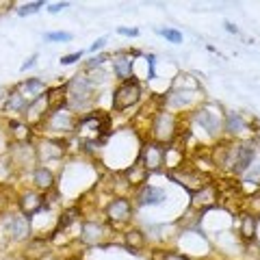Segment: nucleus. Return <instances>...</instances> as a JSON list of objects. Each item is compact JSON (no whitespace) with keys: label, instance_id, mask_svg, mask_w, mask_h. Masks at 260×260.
<instances>
[{"label":"nucleus","instance_id":"18","mask_svg":"<svg viewBox=\"0 0 260 260\" xmlns=\"http://www.w3.org/2000/svg\"><path fill=\"white\" fill-rule=\"evenodd\" d=\"M74 124H76L74 117L65 111H56L50 115V130H63V133H70V130L74 128Z\"/></svg>","mask_w":260,"mask_h":260},{"label":"nucleus","instance_id":"9","mask_svg":"<svg viewBox=\"0 0 260 260\" xmlns=\"http://www.w3.org/2000/svg\"><path fill=\"white\" fill-rule=\"evenodd\" d=\"M107 239V228L95 221L83 223V232H80V241L85 245H102V241Z\"/></svg>","mask_w":260,"mask_h":260},{"label":"nucleus","instance_id":"19","mask_svg":"<svg viewBox=\"0 0 260 260\" xmlns=\"http://www.w3.org/2000/svg\"><path fill=\"white\" fill-rule=\"evenodd\" d=\"M32 182L37 184V189L50 191L54 186V176H52V172L48 167H37L35 174H32Z\"/></svg>","mask_w":260,"mask_h":260},{"label":"nucleus","instance_id":"12","mask_svg":"<svg viewBox=\"0 0 260 260\" xmlns=\"http://www.w3.org/2000/svg\"><path fill=\"white\" fill-rule=\"evenodd\" d=\"M165 198H167L165 191L158 189V186H150V184L141 186L139 195H137V200H139L141 206H156L160 202H165Z\"/></svg>","mask_w":260,"mask_h":260},{"label":"nucleus","instance_id":"10","mask_svg":"<svg viewBox=\"0 0 260 260\" xmlns=\"http://www.w3.org/2000/svg\"><path fill=\"white\" fill-rule=\"evenodd\" d=\"M15 91H18L28 104H32L35 100L42 98V93L46 91V85H44V80H39V78H28L26 83H22Z\"/></svg>","mask_w":260,"mask_h":260},{"label":"nucleus","instance_id":"34","mask_svg":"<svg viewBox=\"0 0 260 260\" xmlns=\"http://www.w3.org/2000/svg\"><path fill=\"white\" fill-rule=\"evenodd\" d=\"M104 44H107V37H102V39H98V42L91 46V52H95V50H100V48H104Z\"/></svg>","mask_w":260,"mask_h":260},{"label":"nucleus","instance_id":"3","mask_svg":"<svg viewBox=\"0 0 260 260\" xmlns=\"http://www.w3.org/2000/svg\"><path fill=\"white\" fill-rule=\"evenodd\" d=\"M176 184H180L184 186L186 191H191V193H198L202 186H206L208 184V176L206 174H202L198 172V169H184L182 165L180 167H176V169H169V174H167Z\"/></svg>","mask_w":260,"mask_h":260},{"label":"nucleus","instance_id":"15","mask_svg":"<svg viewBox=\"0 0 260 260\" xmlns=\"http://www.w3.org/2000/svg\"><path fill=\"white\" fill-rule=\"evenodd\" d=\"M148 178H150V172L143 167L141 160H137L135 165H130L126 169V180H128L130 186H139V184H143L145 180H148Z\"/></svg>","mask_w":260,"mask_h":260},{"label":"nucleus","instance_id":"25","mask_svg":"<svg viewBox=\"0 0 260 260\" xmlns=\"http://www.w3.org/2000/svg\"><path fill=\"white\" fill-rule=\"evenodd\" d=\"M26 109H28V102L18 91H13L9 95V100H7V111H26Z\"/></svg>","mask_w":260,"mask_h":260},{"label":"nucleus","instance_id":"17","mask_svg":"<svg viewBox=\"0 0 260 260\" xmlns=\"http://www.w3.org/2000/svg\"><path fill=\"white\" fill-rule=\"evenodd\" d=\"M48 100V109H50L52 113L61 111V107H65L68 104V87H56V89H50L46 95Z\"/></svg>","mask_w":260,"mask_h":260},{"label":"nucleus","instance_id":"16","mask_svg":"<svg viewBox=\"0 0 260 260\" xmlns=\"http://www.w3.org/2000/svg\"><path fill=\"white\" fill-rule=\"evenodd\" d=\"M113 70H115L117 78L130 80V72H133V56H130V54H117V56H113Z\"/></svg>","mask_w":260,"mask_h":260},{"label":"nucleus","instance_id":"5","mask_svg":"<svg viewBox=\"0 0 260 260\" xmlns=\"http://www.w3.org/2000/svg\"><path fill=\"white\" fill-rule=\"evenodd\" d=\"M152 137L156 139V143H169L176 137V119L172 113H158L154 117L152 124Z\"/></svg>","mask_w":260,"mask_h":260},{"label":"nucleus","instance_id":"32","mask_svg":"<svg viewBox=\"0 0 260 260\" xmlns=\"http://www.w3.org/2000/svg\"><path fill=\"white\" fill-rule=\"evenodd\" d=\"M104 61H107V56H104V54H102V56H93V59L89 61V68H95V65H102Z\"/></svg>","mask_w":260,"mask_h":260},{"label":"nucleus","instance_id":"21","mask_svg":"<svg viewBox=\"0 0 260 260\" xmlns=\"http://www.w3.org/2000/svg\"><path fill=\"white\" fill-rule=\"evenodd\" d=\"M126 245L133 254H139V251L145 247V237L141 230H130L126 232Z\"/></svg>","mask_w":260,"mask_h":260},{"label":"nucleus","instance_id":"11","mask_svg":"<svg viewBox=\"0 0 260 260\" xmlns=\"http://www.w3.org/2000/svg\"><path fill=\"white\" fill-rule=\"evenodd\" d=\"M44 208V198L39 193H24L22 198H20V210H22V215L24 217H32L35 213H39V210Z\"/></svg>","mask_w":260,"mask_h":260},{"label":"nucleus","instance_id":"30","mask_svg":"<svg viewBox=\"0 0 260 260\" xmlns=\"http://www.w3.org/2000/svg\"><path fill=\"white\" fill-rule=\"evenodd\" d=\"M80 56H83V52H74V54H68V56H61V65H72L76 63Z\"/></svg>","mask_w":260,"mask_h":260},{"label":"nucleus","instance_id":"38","mask_svg":"<svg viewBox=\"0 0 260 260\" xmlns=\"http://www.w3.org/2000/svg\"><path fill=\"white\" fill-rule=\"evenodd\" d=\"M3 208H5V200L0 198V213H3Z\"/></svg>","mask_w":260,"mask_h":260},{"label":"nucleus","instance_id":"26","mask_svg":"<svg viewBox=\"0 0 260 260\" xmlns=\"http://www.w3.org/2000/svg\"><path fill=\"white\" fill-rule=\"evenodd\" d=\"M9 128H11V135H13L18 141L28 139V135H30V133H28V126H26V124H22V121H11Z\"/></svg>","mask_w":260,"mask_h":260},{"label":"nucleus","instance_id":"24","mask_svg":"<svg viewBox=\"0 0 260 260\" xmlns=\"http://www.w3.org/2000/svg\"><path fill=\"white\" fill-rule=\"evenodd\" d=\"M44 145H46V152H42V156L44 158H56V156H61V154H65V143H61V141H44Z\"/></svg>","mask_w":260,"mask_h":260},{"label":"nucleus","instance_id":"35","mask_svg":"<svg viewBox=\"0 0 260 260\" xmlns=\"http://www.w3.org/2000/svg\"><path fill=\"white\" fill-rule=\"evenodd\" d=\"M121 35H130V37H135V35H139V30L137 28H119Z\"/></svg>","mask_w":260,"mask_h":260},{"label":"nucleus","instance_id":"8","mask_svg":"<svg viewBox=\"0 0 260 260\" xmlns=\"http://www.w3.org/2000/svg\"><path fill=\"white\" fill-rule=\"evenodd\" d=\"M107 217L113 223H126L133 217V206H130V202L126 198H117L107 206Z\"/></svg>","mask_w":260,"mask_h":260},{"label":"nucleus","instance_id":"23","mask_svg":"<svg viewBox=\"0 0 260 260\" xmlns=\"http://www.w3.org/2000/svg\"><path fill=\"white\" fill-rule=\"evenodd\" d=\"M243 204H245V215H251V217L260 219V189L256 193H251Z\"/></svg>","mask_w":260,"mask_h":260},{"label":"nucleus","instance_id":"4","mask_svg":"<svg viewBox=\"0 0 260 260\" xmlns=\"http://www.w3.org/2000/svg\"><path fill=\"white\" fill-rule=\"evenodd\" d=\"M91 100H93L91 80L76 76V78L68 85V102L74 104L76 109H85V107H89V104H91Z\"/></svg>","mask_w":260,"mask_h":260},{"label":"nucleus","instance_id":"33","mask_svg":"<svg viewBox=\"0 0 260 260\" xmlns=\"http://www.w3.org/2000/svg\"><path fill=\"white\" fill-rule=\"evenodd\" d=\"M65 7H68V3H56V5H50V9H48V11H50V13H59L61 9H65Z\"/></svg>","mask_w":260,"mask_h":260},{"label":"nucleus","instance_id":"36","mask_svg":"<svg viewBox=\"0 0 260 260\" xmlns=\"http://www.w3.org/2000/svg\"><path fill=\"white\" fill-rule=\"evenodd\" d=\"M32 61H35V56H32V59H28L26 63H24V65H22V70H26V68H30V65H32Z\"/></svg>","mask_w":260,"mask_h":260},{"label":"nucleus","instance_id":"22","mask_svg":"<svg viewBox=\"0 0 260 260\" xmlns=\"http://www.w3.org/2000/svg\"><path fill=\"white\" fill-rule=\"evenodd\" d=\"M256 225H258V219L251 217V215H243L241 219V234L243 239H254L256 237Z\"/></svg>","mask_w":260,"mask_h":260},{"label":"nucleus","instance_id":"28","mask_svg":"<svg viewBox=\"0 0 260 260\" xmlns=\"http://www.w3.org/2000/svg\"><path fill=\"white\" fill-rule=\"evenodd\" d=\"M44 39L46 42H70L72 35L70 32H46Z\"/></svg>","mask_w":260,"mask_h":260},{"label":"nucleus","instance_id":"2","mask_svg":"<svg viewBox=\"0 0 260 260\" xmlns=\"http://www.w3.org/2000/svg\"><path fill=\"white\" fill-rule=\"evenodd\" d=\"M141 100V85L135 78L124 80L113 93V109L115 111H126L130 107H135Z\"/></svg>","mask_w":260,"mask_h":260},{"label":"nucleus","instance_id":"29","mask_svg":"<svg viewBox=\"0 0 260 260\" xmlns=\"http://www.w3.org/2000/svg\"><path fill=\"white\" fill-rule=\"evenodd\" d=\"M42 7H44V3H28V5H24L18 13H20V15H30V13L39 11V9H42Z\"/></svg>","mask_w":260,"mask_h":260},{"label":"nucleus","instance_id":"14","mask_svg":"<svg viewBox=\"0 0 260 260\" xmlns=\"http://www.w3.org/2000/svg\"><path fill=\"white\" fill-rule=\"evenodd\" d=\"M11 237L15 241H24V239H28L30 237V217H13L11 219Z\"/></svg>","mask_w":260,"mask_h":260},{"label":"nucleus","instance_id":"27","mask_svg":"<svg viewBox=\"0 0 260 260\" xmlns=\"http://www.w3.org/2000/svg\"><path fill=\"white\" fill-rule=\"evenodd\" d=\"M162 37L165 39H169L172 44H180L182 42V32H178V30H174V28H162V30H158Z\"/></svg>","mask_w":260,"mask_h":260},{"label":"nucleus","instance_id":"39","mask_svg":"<svg viewBox=\"0 0 260 260\" xmlns=\"http://www.w3.org/2000/svg\"><path fill=\"white\" fill-rule=\"evenodd\" d=\"M258 184H260V180H258Z\"/></svg>","mask_w":260,"mask_h":260},{"label":"nucleus","instance_id":"6","mask_svg":"<svg viewBox=\"0 0 260 260\" xmlns=\"http://www.w3.org/2000/svg\"><path fill=\"white\" fill-rule=\"evenodd\" d=\"M165 152H167V148H162L160 143H145L139 160L143 162V167L148 169L150 174L158 172V169H162V165H165Z\"/></svg>","mask_w":260,"mask_h":260},{"label":"nucleus","instance_id":"1","mask_svg":"<svg viewBox=\"0 0 260 260\" xmlns=\"http://www.w3.org/2000/svg\"><path fill=\"white\" fill-rule=\"evenodd\" d=\"M221 150H223V154H221V158H219V162L237 176L245 174L256 158V148L251 143H243V145H237V148H221Z\"/></svg>","mask_w":260,"mask_h":260},{"label":"nucleus","instance_id":"31","mask_svg":"<svg viewBox=\"0 0 260 260\" xmlns=\"http://www.w3.org/2000/svg\"><path fill=\"white\" fill-rule=\"evenodd\" d=\"M165 260H191L182 254H176V251H165Z\"/></svg>","mask_w":260,"mask_h":260},{"label":"nucleus","instance_id":"7","mask_svg":"<svg viewBox=\"0 0 260 260\" xmlns=\"http://www.w3.org/2000/svg\"><path fill=\"white\" fill-rule=\"evenodd\" d=\"M219 204V191L215 184H206L202 186L198 193H193V208L198 210H208V208H215Z\"/></svg>","mask_w":260,"mask_h":260},{"label":"nucleus","instance_id":"37","mask_svg":"<svg viewBox=\"0 0 260 260\" xmlns=\"http://www.w3.org/2000/svg\"><path fill=\"white\" fill-rule=\"evenodd\" d=\"M225 28H228V30H230V32H237V26H232V24H230V22H228V24H225Z\"/></svg>","mask_w":260,"mask_h":260},{"label":"nucleus","instance_id":"13","mask_svg":"<svg viewBox=\"0 0 260 260\" xmlns=\"http://www.w3.org/2000/svg\"><path fill=\"white\" fill-rule=\"evenodd\" d=\"M195 119L200 121V126H204L206 128V133L208 135H217L219 130H221V121H219L217 117V113L215 111H210V109H200L198 113H195Z\"/></svg>","mask_w":260,"mask_h":260},{"label":"nucleus","instance_id":"20","mask_svg":"<svg viewBox=\"0 0 260 260\" xmlns=\"http://www.w3.org/2000/svg\"><path fill=\"white\" fill-rule=\"evenodd\" d=\"M223 130L228 135H239V133H243V130H247V124L239 113H230V115L223 119Z\"/></svg>","mask_w":260,"mask_h":260}]
</instances>
